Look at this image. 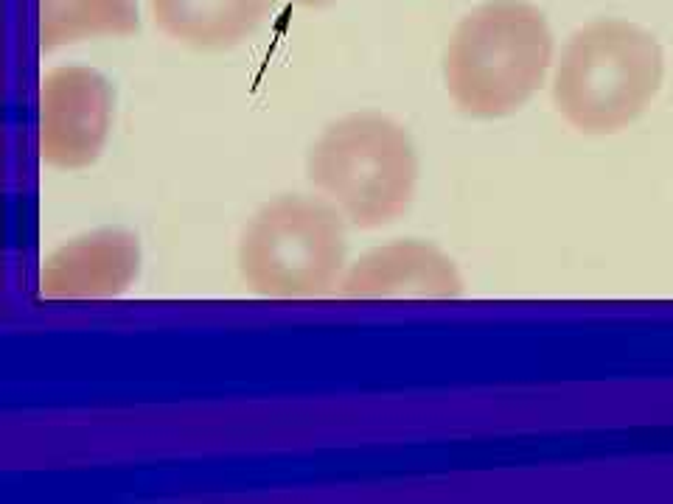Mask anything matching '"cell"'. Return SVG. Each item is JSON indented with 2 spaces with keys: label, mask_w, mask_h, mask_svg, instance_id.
Returning <instances> with one entry per match:
<instances>
[{
  "label": "cell",
  "mask_w": 673,
  "mask_h": 504,
  "mask_svg": "<svg viewBox=\"0 0 673 504\" xmlns=\"http://www.w3.org/2000/svg\"><path fill=\"white\" fill-rule=\"evenodd\" d=\"M665 56L657 37L629 20L581 26L561 48L553 104L584 135H615L637 121L659 93Z\"/></svg>",
  "instance_id": "2"
},
{
  "label": "cell",
  "mask_w": 673,
  "mask_h": 504,
  "mask_svg": "<svg viewBox=\"0 0 673 504\" xmlns=\"http://www.w3.org/2000/svg\"><path fill=\"white\" fill-rule=\"evenodd\" d=\"M141 272V244L129 230L104 227L59 244L40 266L45 300H110Z\"/></svg>",
  "instance_id": "7"
},
{
  "label": "cell",
  "mask_w": 673,
  "mask_h": 504,
  "mask_svg": "<svg viewBox=\"0 0 673 504\" xmlns=\"http://www.w3.org/2000/svg\"><path fill=\"white\" fill-rule=\"evenodd\" d=\"M334 294L343 300H455L463 294V278L441 247L401 238L345 266Z\"/></svg>",
  "instance_id": "6"
},
{
  "label": "cell",
  "mask_w": 673,
  "mask_h": 504,
  "mask_svg": "<svg viewBox=\"0 0 673 504\" xmlns=\"http://www.w3.org/2000/svg\"><path fill=\"white\" fill-rule=\"evenodd\" d=\"M553 65V31L525 0H486L460 20L444 51V84L463 115L505 118L528 104Z\"/></svg>",
  "instance_id": "1"
},
{
  "label": "cell",
  "mask_w": 673,
  "mask_h": 504,
  "mask_svg": "<svg viewBox=\"0 0 673 504\" xmlns=\"http://www.w3.org/2000/svg\"><path fill=\"white\" fill-rule=\"evenodd\" d=\"M295 3H301L306 9H323V6H329L334 0H295Z\"/></svg>",
  "instance_id": "10"
},
{
  "label": "cell",
  "mask_w": 673,
  "mask_h": 504,
  "mask_svg": "<svg viewBox=\"0 0 673 504\" xmlns=\"http://www.w3.org/2000/svg\"><path fill=\"white\" fill-rule=\"evenodd\" d=\"M141 28L135 0H40V48L57 51L99 37H132Z\"/></svg>",
  "instance_id": "9"
},
{
  "label": "cell",
  "mask_w": 673,
  "mask_h": 504,
  "mask_svg": "<svg viewBox=\"0 0 673 504\" xmlns=\"http://www.w3.org/2000/svg\"><path fill=\"white\" fill-rule=\"evenodd\" d=\"M152 23L194 51H230L247 42L278 0H146Z\"/></svg>",
  "instance_id": "8"
},
{
  "label": "cell",
  "mask_w": 673,
  "mask_h": 504,
  "mask_svg": "<svg viewBox=\"0 0 673 504\" xmlns=\"http://www.w3.org/2000/svg\"><path fill=\"white\" fill-rule=\"evenodd\" d=\"M113 84L99 70L62 65L40 82V157L62 171L99 160L113 129Z\"/></svg>",
  "instance_id": "5"
},
{
  "label": "cell",
  "mask_w": 673,
  "mask_h": 504,
  "mask_svg": "<svg viewBox=\"0 0 673 504\" xmlns=\"http://www.w3.org/2000/svg\"><path fill=\"white\" fill-rule=\"evenodd\" d=\"M345 224L323 196L281 194L264 202L239 238L244 283L270 300L334 294L345 272Z\"/></svg>",
  "instance_id": "4"
},
{
  "label": "cell",
  "mask_w": 673,
  "mask_h": 504,
  "mask_svg": "<svg viewBox=\"0 0 673 504\" xmlns=\"http://www.w3.org/2000/svg\"><path fill=\"white\" fill-rule=\"evenodd\" d=\"M306 177L359 230L396 222L413 205L418 152L410 132L382 112H351L312 143Z\"/></svg>",
  "instance_id": "3"
}]
</instances>
